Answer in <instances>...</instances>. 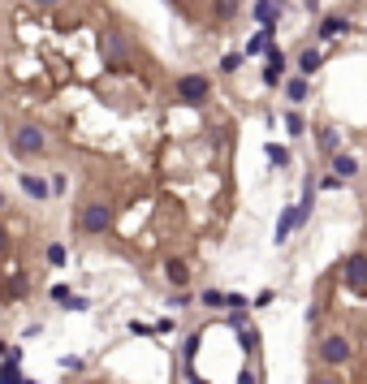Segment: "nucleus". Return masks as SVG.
<instances>
[{"instance_id": "34", "label": "nucleus", "mask_w": 367, "mask_h": 384, "mask_svg": "<svg viewBox=\"0 0 367 384\" xmlns=\"http://www.w3.org/2000/svg\"><path fill=\"white\" fill-rule=\"evenodd\" d=\"M190 384H203V380H199V376H190Z\"/></svg>"}, {"instance_id": "2", "label": "nucleus", "mask_w": 367, "mask_h": 384, "mask_svg": "<svg viewBox=\"0 0 367 384\" xmlns=\"http://www.w3.org/2000/svg\"><path fill=\"white\" fill-rule=\"evenodd\" d=\"M173 95H178L182 104H203L207 95H212V78L207 74H182L178 83H173Z\"/></svg>"}, {"instance_id": "19", "label": "nucleus", "mask_w": 367, "mask_h": 384, "mask_svg": "<svg viewBox=\"0 0 367 384\" xmlns=\"http://www.w3.org/2000/svg\"><path fill=\"white\" fill-rule=\"evenodd\" d=\"M268 160H273L277 169H285V164H290V147H277V142H268Z\"/></svg>"}, {"instance_id": "26", "label": "nucleus", "mask_w": 367, "mask_h": 384, "mask_svg": "<svg viewBox=\"0 0 367 384\" xmlns=\"http://www.w3.org/2000/svg\"><path fill=\"white\" fill-rule=\"evenodd\" d=\"M285 130H290V134H302V117L290 113V117H285Z\"/></svg>"}, {"instance_id": "11", "label": "nucleus", "mask_w": 367, "mask_h": 384, "mask_svg": "<svg viewBox=\"0 0 367 384\" xmlns=\"http://www.w3.org/2000/svg\"><path fill=\"white\" fill-rule=\"evenodd\" d=\"M320 65H324L320 47H302V52H298V74H302V78H311V74L320 70Z\"/></svg>"}, {"instance_id": "15", "label": "nucleus", "mask_w": 367, "mask_h": 384, "mask_svg": "<svg viewBox=\"0 0 367 384\" xmlns=\"http://www.w3.org/2000/svg\"><path fill=\"white\" fill-rule=\"evenodd\" d=\"M307 91H311V83H307V78H290V83H285V100H290V104H302V100H307Z\"/></svg>"}, {"instance_id": "5", "label": "nucleus", "mask_w": 367, "mask_h": 384, "mask_svg": "<svg viewBox=\"0 0 367 384\" xmlns=\"http://www.w3.org/2000/svg\"><path fill=\"white\" fill-rule=\"evenodd\" d=\"M264 56H268V65H264V83H268V87H281V83H285V61H290V56H285L281 47H273V43L264 47Z\"/></svg>"}, {"instance_id": "6", "label": "nucleus", "mask_w": 367, "mask_h": 384, "mask_svg": "<svg viewBox=\"0 0 367 384\" xmlns=\"http://www.w3.org/2000/svg\"><path fill=\"white\" fill-rule=\"evenodd\" d=\"M108 225H113L108 203H87V207H83V229H87V233H104Z\"/></svg>"}, {"instance_id": "17", "label": "nucleus", "mask_w": 367, "mask_h": 384, "mask_svg": "<svg viewBox=\"0 0 367 384\" xmlns=\"http://www.w3.org/2000/svg\"><path fill=\"white\" fill-rule=\"evenodd\" d=\"M346 26H350L346 18H324V22H320V39H333V35H342Z\"/></svg>"}, {"instance_id": "10", "label": "nucleus", "mask_w": 367, "mask_h": 384, "mask_svg": "<svg viewBox=\"0 0 367 384\" xmlns=\"http://www.w3.org/2000/svg\"><path fill=\"white\" fill-rule=\"evenodd\" d=\"M273 35H277V22L273 26H260V35H251V43L242 47V56H260L268 43H273Z\"/></svg>"}, {"instance_id": "30", "label": "nucleus", "mask_w": 367, "mask_h": 384, "mask_svg": "<svg viewBox=\"0 0 367 384\" xmlns=\"http://www.w3.org/2000/svg\"><path fill=\"white\" fill-rule=\"evenodd\" d=\"M30 5H35V9H56L61 0H30Z\"/></svg>"}, {"instance_id": "28", "label": "nucleus", "mask_w": 367, "mask_h": 384, "mask_svg": "<svg viewBox=\"0 0 367 384\" xmlns=\"http://www.w3.org/2000/svg\"><path fill=\"white\" fill-rule=\"evenodd\" d=\"M199 354V332H195V337H186V359H195Z\"/></svg>"}, {"instance_id": "35", "label": "nucleus", "mask_w": 367, "mask_h": 384, "mask_svg": "<svg viewBox=\"0 0 367 384\" xmlns=\"http://www.w3.org/2000/svg\"><path fill=\"white\" fill-rule=\"evenodd\" d=\"M0 207H5V195H0Z\"/></svg>"}, {"instance_id": "7", "label": "nucleus", "mask_w": 367, "mask_h": 384, "mask_svg": "<svg viewBox=\"0 0 367 384\" xmlns=\"http://www.w3.org/2000/svg\"><path fill=\"white\" fill-rule=\"evenodd\" d=\"M342 272H346V285H350V290H359V294L367 290V255H363V250H359V255H350Z\"/></svg>"}, {"instance_id": "12", "label": "nucleus", "mask_w": 367, "mask_h": 384, "mask_svg": "<svg viewBox=\"0 0 367 384\" xmlns=\"http://www.w3.org/2000/svg\"><path fill=\"white\" fill-rule=\"evenodd\" d=\"M165 277H169V285H173V290H186V281H190V268H186L182 259H169V264H165Z\"/></svg>"}, {"instance_id": "4", "label": "nucleus", "mask_w": 367, "mask_h": 384, "mask_svg": "<svg viewBox=\"0 0 367 384\" xmlns=\"http://www.w3.org/2000/svg\"><path fill=\"white\" fill-rule=\"evenodd\" d=\"M320 359H324L328 367H342V363L350 359V341L342 337V332H328V337L320 341Z\"/></svg>"}, {"instance_id": "33", "label": "nucleus", "mask_w": 367, "mask_h": 384, "mask_svg": "<svg viewBox=\"0 0 367 384\" xmlns=\"http://www.w3.org/2000/svg\"><path fill=\"white\" fill-rule=\"evenodd\" d=\"M5 246H9V237H5V229H0V255H5Z\"/></svg>"}, {"instance_id": "32", "label": "nucleus", "mask_w": 367, "mask_h": 384, "mask_svg": "<svg viewBox=\"0 0 367 384\" xmlns=\"http://www.w3.org/2000/svg\"><path fill=\"white\" fill-rule=\"evenodd\" d=\"M311 384H337V380H333V376H315Z\"/></svg>"}, {"instance_id": "1", "label": "nucleus", "mask_w": 367, "mask_h": 384, "mask_svg": "<svg viewBox=\"0 0 367 384\" xmlns=\"http://www.w3.org/2000/svg\"><path fill=\"white\" fill-rule=\"evenodd\" d=\"M100 52H104V61H108L113 70H125V65L134 61V52H130V39H125L121 30H113V26H108L104 35H100Z\"/></svg>"}, {"instance_id": "24", "label": "nucleus", "mask_w": 367, "mask_h": 384, "mask_svg": "<svg viewBox=\"0 0 367 384\" xmlns=\"http://www.w3.org/2000/svg\"><path fill=\"white\" fill-rule=\"evenodd\" d=\"M225 311H247V298L242 294H225Z\"/></svg>"}, {"instance_id": "14", "label": "nucleus", "mask_w": 367, "mask_h": 384, "mask_svg": "<svg viewBox=\"0 0 367 384\" xmlns=\"http://www.w3.org/2000/svg\"><path fill=\"white\" fill-rule=\"evenodd\" d=\"M52 298L61 302L65 311H87V298H78V294H70L65 285H52Z\"/></svg>"}, {"instance_id": "21", "label": "nucleus", "mask_w": 367, "mask_h": 384, "mask_svg": "<svg viewBox=\"0 0 367 384\" xmlns=\"http://www.w3.org/2000/svg\"><path fill=\"white\" fill-rule=\"evenodd\" d=\"M238 65H242V52H225V56H220V70H225V74H238Z\"/></svg>"}, {"instance_id": "9", "label": "nucleus", "mask_w": 367, "mask_h": 384, "mask_svg": "<svg viewBox=\"0 0 367 384\" xmlns=\"http://www.w3.org/2000/svg\"><path fill=\"white\" fill-rule=\"evenodd\" d=\"M298 225H302L298 207H285V212H281V220H277V233H273V237H277V246H281V242H285V237H290V233H294Z\"/></svg>"}, {"instance_id": "8", "label": "nucleus", "mask_w": 367, "mask_h": 384, "mask_svg": "<svg viewBox=\"0 0 367 384\" xmlns=\"http://www.w3.org/2000/svg\"><path fill=\"white\" fill-rule=\"evenodd\" d=\"M281 9H285L281 0H255L251 13H255V22H260V26H273V22L281 18Z\"/></svg>"}, {"instance_id": "25", "label": "nucleus", "mask_w": 367, "mask_h": 384, "mask_svg": "<svg viewBox=\"0 0 367 384\" xmlns=\"http://www.w3.org/2000/svg\"><path fill=\"white\" fill-rule=\"evenodd\" d=\"M48 264H56V268L65 264V246H48Z\"/></svg>"}, {"instance_id": "3", "label": "nucleus", "mask_w": 367, "mask_h": 384, "mask_svg": "<svg viewBox=\"0 0 367 384\" xmlns=\"http://www.w3.org/2000/svg\"><path fill=\"white\" fill-rule=\"evenodd\" d=\"M48 147V134L39 130V125H18V130H13V151H18V156H39Z\"/></svg>"}, {"instance_id": "31", "label": "nucleus", "mask_w": 367, "mask_h": 384, "mask_svg": "<svg viewBox=\"0 0 367 384\" xmlns=\"http://www.w3.org/2000/svg\"><path fill=\"white\" fill-rule=\"evenodd\" d=\"M238 384H260V380H255V372H242V376H238Z\"/></svg>"}, {"instance_id": "16", "label": "nucleus", "mask_w": 367, "mask_h": 384, "mask_svg": "<svg viewBox=\"0 0 367 384\" xmlns=\"http://www.w3.org/2000/svg\"><path fill=\"white\" fill-rule=\"evenodd\" d=\"M22 190H26L30 199H48V195H52V186H48L43 178H35V173H26V178H22Z\"/></svg>"}, {"instance_id": "27", "label": "nucleus", "mask_w": 367, "mask_h": 384, "mask_svg": "<svg viewBox=\"0 0 367 384\" xmlns=\"http://www.w3.org/2000/svg\"><path fill=\"white\" fill-rule=\"evenodd\" d=\"M169 307H190V294H186V290H173V302H169Z\"/></svg>"}, {"instance_id": "20", "label": "nucleus", "mask_w": 367, "mask_h": 384, "mask_svg": "<svg viewBox=\"0 0 367 384\" xmlns=\"http://www.w3.org/2000/svg\"><path fill=\"white\" fill-rule=\"evenodd\" d=\"M199 302H203V307H212V311H225V294H220V290H207Z\"/></svg>"}, {"instance_id": "18", "label": "nucleus", "mask_w": 367, "mask_h": 384, "mask_svg": "<svg viewBox=\"0 0 367 384\" xmlns=\"http://www.w3.org/2000/svg\"><path fill=\"white\" fill-rule=\"evenodd\" d=\"M0 384H22V372H18V359H5V367H0Z\"/></svg>"}, {"instance_id": "13", "label": "nucleus", "mask_w": 367, "mask_h": 384, "mask_svg": "<svg viewBox=\"0 0 367 384\" xmlns=\"http://www.w3.org/2000/svg\"><path fill=\"white\" fill-rule=\"evenodd\" d=\"M333 173H337V178H359V160L355 156H346V151H337V156H333Z\"/></svg>"}, {"instance_id": "22", "label": "nucleus", "mask_w": 367, "mask_h": 384, "mask_svg": "<svg viewBox=\"0 0 367 384\" xmlns=\"http://www.w3.org/2000/svg\"><path fill=\"white\" fill-rule=\"evenodd\" d=\"M238 13V0H216V18H233Z\"/></svg>"}, {"instance_id": "23", "label": "nucleus", "mask_w": 367, "mask_h": 384, "mask_svg": "<svg viewBox=\"0 0 367 384\" xmlns=\"http://www.w3.org/2000/svg\"><path fill=\"white\" fill-rule=\"evenodd\" d=\"M320 147L324 151H337V130H320Z\"/></svg>"}, {"instance_id": "29", "label": "nucleus", "mask_w": 367, "mask_h": 384, "mask_svg": "<svg viewBox=\"0 0 367 384\" xmlns=\"http://www.w3.org/2000/svg\"><path fill=\"white\" fill-rule=\"evenodd\" d=\"M130 332H134V337H147V332H156V328H151V324H138V319H134Z\"/></svg>"}]
</instances>
